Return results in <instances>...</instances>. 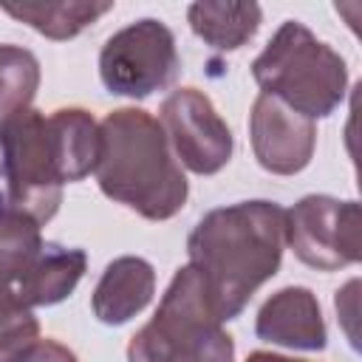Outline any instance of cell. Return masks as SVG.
<instances>
[{"mask_svg":"<svg viewBox=\"0 0 362 362\" xmlns=\"http://www.w3.org/2000/svg\"><path fill=\"white\" fill-rule=\"evenodd\" d=\"M40 88V62L20 45H0V119L25 110Z\"/></svg>","mask_w":362,"mask_h":362,"instance_id":"obj_17","label":"cell"},{"mask_svg":"<svg viewBox=\"0 0 362 362\" xmlns=\"http://www.w3.org/2000/svg\"><path fill=\"white\" fill-rule=\"evenodd\" d=\"M189 28L218 51H235L255 37L263 11L257 3H192L187 8Z\"/></svg>","mask_w":362,"mask_h":362,"instance_id":"obj_14","label":"cell"},{"mask_svg":"<svg viewBox=\"0 0 362 362\" xmlns=\"http://www.w3.org/2000/svg\"><path fill=\"white\" fill-rule=\"evenodd\" d=\"M181 59L173 31L158 20H139L116 31L99 54L102 85L116 96L141 99L173 85Z\"/></svg>","mask_w":362,"mask_h":362,"instance_id":"obj_6","label":"cell"},{"mask_svg":"<svg viewBox=\"0 0 362 362\" xmlns=\"http://www.w3.org/2000/svg\"><path fill=\"white\" fill-rule=\"evenodd\" d=\"M283 246L286 209L272 201H240L198 221L187 255L221 322L238 317L249 297L277 274Z\"/></svg>","mask_w":362,"mask_h":362,"instance_id":"obj_1","label":"cell"},{"mask_svg":"<svg viewBox=\"0 0 362 362\" xmlns=\"http://www.w3.org/2000/svg\"><path fill=\"white\" fill-rule=\"evenodd\" d=\"M0 8L48 40H71L113 8V3H8Z\"/></svg>","mask_w":362,"mask_h":362,"instance_id":"obj_15","label":"cell"},{"mask_svg":"<svg viewBox=\"0 0 362 362\" xmlns=\"http://www.w3.org/2000/svg\"><path fill=\"white\" fill-rule=\"evenodd\" d=\"M88 269V257L82 249H68L59 243H45L31 269L17 283L14 294L23 305H54L65 300Z\"/></svg>","mask_w":362,"mask_h":362,"instance_id":"obj_12","label":"cell"},{"mask_svg":"<svg viewBox=\"0 0 362 362\" xmlns=\"http://www.w3.org/2000/svg\"><path fill=\"white\" fill-rule=\"evenodd\" d=\"M286 243L317 269L337 272L362 257V212L356 201L305 195L286 212Z\"/></svg>","mask_w":362,"mask_h":362,"instance_id":"obj_7","label":"cell"},{"mask_svg":"<svg viewBox=\"0 0 362 362\" xmlns=\"http://www.w3.org/2000/svg\"><path fill=\"white\" fill-rule=\"evenodd\" d=\"M246 362H303V359H288V356H280V354H269V351H255L249 354Z\"/></svg>","mask_w":362,"mask_h":362,"instance_id":"obj_20","label":"cell"},{"mask_svg":"<svg viewBox=\"0 0 362 362\" xmlns=\"http://www.w3.org/2000/svg\"><path fill=\"white\" fill-rule=\"evenodd\" d=\"M99 189L147 221H167L187 204V178L161 124L141 107H119L99 124Z\"/></svg>","mask_w":362,"mask_h":362,"instance_id":"obj_2","label":"cell"},{"mask_svg":"<svg viewBox=\"0 0 362 362\" xmlns=\"http://www.w3.org/2000/svg\"><path fill=\"white\" fill-rule=\"evenodd\" d=\"M57 167L65 184L90 175L99 158V124L82 107H62L48 116Z\"/></svg>","mask_w":362,"mask_h":362,"instance_id":"obj_13","label":"cell"},{"mask_svg":"<svg viewBox=\"0 0 362 362\" xmlns=\"http://www.w3.org/2000/svg\"><path fill=\"white\" fill-rule=\"evenodd\" d=\"M20 362H76L74 351L57 339H37Z\"/></svg>","mask_w":362,"mask_h":362,"instance_id":"obj_19","label":"cell"},{"mask_svg":"<svg viewBox=\"0 0 362 362\" xmlns=\"http://www.w3.org/2000/svg\"><path fill=\"white\" fill-rule=\"evenodd\" d=\"M3 178L8 184V206L45 223L62 204V175L57 167L48 116L34 107L0 119Z\"/></svg>","mask_w":362,"mask_h":362,"instance_id":"obj_5","label":"cell"},{"mask_svg":"<svg viewBox=\"0 0 362 362\" xmlns=\"http://www.w3.org/2000/svg\"><path fill=\"white\" fill-rule=\"evenodd\" d=\"M40 339V322L14 291H0V362H20Z\"/></svg>","mask_w":362,"mask_h":362,"instance_id":"obj_18","label":"cell"},{"mask_svg":"<svg viewBox=\"0 0 362 362\" xmlns=\"http://www.w3.org/2000/svg\"><path fill=\"white\" fill-rule=\"evenodd\" d=\"M0 206H3V195H0Z\"/></svg>","mask_w":362,"mask_h":362,"instance_id":"obj_21","label":"cell"},{"mask_svg":"<svg viewBox=\"0 0 362 362\" xmlns=\"http://www.w3.org/2000/svg\"><path fill=\"white\" fill-rule=\"evenodd\" d=\"M156 294V272L144 257H116L93 288V314L105 325L133 320Z\"/></svg>","mask_w":362,"mask_h":362,"instance_id":"obj_11","label":"cell"},{"mask_svg":"<svg viewBox=\"0 0 362 362\" xmlns=\"http://www.w3.org/2000/svg\"><path fill=\"white\" fill-rule=\"evenodd\" d=\"M127 362H235V342L192 266L173 274L153 320L130 339Z\"/></svg>","mask_w":362,"mask_h":362,"instance_id":"obj_4","label":"cell"},{"mask_svg":"<svg viewBox=\"0 0 362 362\" xmlns=\"http://www.w3.org/2000/svg\"><path fill=\"white\" fill-rule=\"evenodd\" d=\"M42 235L40 223L3 204L0 206V291H14L23 274L31 269L37 255L42 252Z\"/></svg>","mask_w":362,"mask_h":362,"instance_id":"obj_16","label":"cell"},{"mask_svg":"<svg viewBox=\"0 0 362 362\" xmlns=\"http://www.w3.org/2000/svg\"><path fill=\"white\" fill-rule=\"evenodd\" d=\"M252 76L266 96L280 99L311 122L334 113L348 88L345 59L297 20H286L277 28L252 62Z\"/></svg>","mask_w":362,"mask_h":362,"instance_id":"obj_3","label":"cell"},{"mask_svg":"<svg viewBox=\"0 0 362 362\" xmlns=\"http://www.w3.org/2000/svg\"><path fill=\"white\" fill-rule=\"evenodd\" d=\"M158 124L178 161L195 175H215L232 158V130L198 88L173 90L158 110Z\"/></svg>","mask_w":362,"mask_h":362,"instance_id":"obj_8","label":"cell"},{"mask_svg":"<svg viewBox=\"0 0 362 362\" xmlns=\"http://www.w3.org/2000/svg\"><path fill=\"white\" fill-rule=\"evenodd\" d=\"M252 150L263 170L274 175H294L308 167L317 144L314 122L286 107L280 99L260 93L249 116Z\"/></svg>","mask_w":362,"mask_h":362,"instance_id":"obj_9","label":"cell"},{"mask_svg":"<svg viewBox=\"0 0 362 362\" xmlns=\"http://www.w3.org/2000/svg\"><path fill=\"white\" fill-rule=\"evenodd\" d=\"M255 334L266 342L300 351H322L328 339L320 303L303 286H288L272 294L257 311Z\"/></svg>","mask_w":362,"mask_h":362,"instance_id":"obj_10","label":"cell"}]
</instances>
